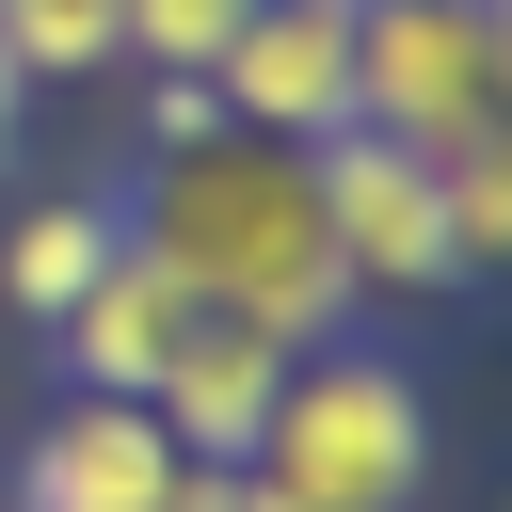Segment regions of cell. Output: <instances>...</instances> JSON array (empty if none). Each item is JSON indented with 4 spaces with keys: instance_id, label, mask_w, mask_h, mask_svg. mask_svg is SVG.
I'll list each match as a JSON object with an SVG mask.
<instances>
[{
    "instance_id": "6da1fadb",
    "label": "cell",
    "mask_w": 512,
    "mask_h": 512,
    "mask_svg": "<svg viewBox=\"0 0 512 512\" xmlns=\"http://www.w3.org/2000/svg\"><path fill=\"white\" fill-rule=\"evenodd\" d=\"M112 208H128V256H160L208 320H256V336H288V352H320V336L368 320L352 272H336V240H320V176H304V144L224 128V144L144 160V192H112Z\"/></svg>"
},
{
    "instance_id": "7a4b0ae2",
    "label": "cell",
    "mask_w": 512,
    "mask_h": 512,
    "mask_svg": "<svg viewBox=\"0 0 512 512\" xmlns=\"http://www.w3.org/2000/svg\"><path fill=\"white\" fill-rule=\"evenodd\" d=\"M432 464H448V416L384 336L288 352V384H272V416L240 448V480H272L288 512H432Z\"/></svg>"
},
{
    "instance_id": "3957f363",
    "label": "cell",
    "mask_w": 512,
    "mask_h": 512,
    "mask_svg": "<svg viewBox=\"0 0 512 512\" xmlns=\"http://www.w3.org/2000/svg\"><path fill=\"white\" fill-rule=\"evenodd\" d=\"M352 128H384L416 160H464L496 128V32H480V0H352Z\"/></svg>"
},
{
    "instance_id": "277c9868",
    "label": "cell",
    "mask_w": 512,
    "mask_h": 512,
    "mask_svg": "<svg viewBox=\"0 0 512 512\" xmlns=\"http://www.w3.org/2000/svg\"><path fill=\"white\" fill-rule=\"evenodd\" d=\"M304 176H320V240H336L352 304H448V288H464V256H448V192H432L416 144L336 128V144H304Z\"/></svg>"
},
{
    "instance_id": "5b68a950",
    "label": "cell",
    "mask_w": 512,
    "mask_h": 512,
    "mask_svg": "<svg viewBox=\"0 0 512 512\" xmlns=\"http://www.w3.org/2000/svg\"><path fill=\"white\" fill-rule=\"evenodd\" d=\"M176 432L144 416V400H96V384H64L32 432H16V464H0V512H176Z\"/></svg>"
},
{
    "instance_id": "8992f818",
    "label": "cell",
    "mask_w": 512,
    "mask_h": 512,
    "mask_svg": "<svg viewBox=\"0 0 512 512\" xmlns=\"http://www.w3.org/2000/svg\"><path fill=\"white\" fill-rule=\"evenodd\" d=\"M208 96H224V128H256V144H336V128H352V0H256V16L224 32Z\"/></svg>"
},
{
    "instance_id": "52a82bcc",
    "label": "cell",
    "mask_w": 512,
    "mask_h": 512,
    "mask_svg": "<svg viewBox=\"0 0 512 512\" xmlns=\"http://www.w3.org/2000/svg\"><path fill=\"white\" fill-rule=\"evenodd\" d=\"M272 384H288V336H256V320H176V352H160V384H144V416L176 432V464H240L256 448V416H272Z\"/></svg>"
},
{
    "instance_id": "ba28073f",
    "label": "cell",
    "mask_w": 512,
    "mask_h": 512,
    "mask_svg": "<svg viewBox=\"0 0 512 512\" xmlns=\"http://www.w3.org/2000/svg\"><path fill=\"white\" fill-rule=\"evenodd\" d=\"M112 256H128V208H112V192H16V208H0V320L64 336Z\"/></svg>"
},
{
    "instance_id": "9c48e42d",
    "label": "cell",
    "mask_w": 512,
    "mask_h": 512,
    "mask_svg": "<svg viewBox=\"0 0 512 512\" xmlns=\"http://www.w3.org/2000/svg\"><path fill=\"white\" fill-rule=\"evenodd\" d=\"M176 320H192V288H176L160 256H112L48 352H64V384H96V400H144V384H160V352H176Z\"/></svg>"
},
{
    "instance_id": "30bf717a",
    "label": "cell",
    "mask_w": 512,
    "mask_h": 512,
    "mask_svg": "<svg viewBox=\"0 0 512 512\" xmlns=\"http://www.w3.org/2000/svg\"><path fill=\"white\" fill-rule=\"evenodd\" d=\"M0 64L32 96H64V80H112L128 48H112V0H0Z\"/></svg>"
},
{
    "instance_id": "8fae6325",
    "label": "cell",
    "mask_w": 512,
    "mask_h": 512,
    "mask_svg": "<svg viewBox=\"0 0 512 512\" xmlns=\"http://www.w3.org/2000/svg\"><path fill=\"white\" fill-rule=\"evenodd\" d=\"M432 192H448V256H464V288L512 272V128H480L464 160H432Z\"/></svg>"
},
{
    "instance_id": "7c38bea8",
    "label": "cell",
    "mask_w": 512,
    "mask_h": 512,
    "mask_svg": "<svg viewBox=\"0 0 512 512\" xmlns=\"http://www.w3.org/2000/svg\"><path fill=\"white\" fill-rule=\"evenodd\" d=\"M240 16H256V0H112V48H128V64H176V80H208Z\"/></svg>"
},
{
    "instance_id": "4fadbf2b",
    "label": "cell",
    "mask_w": 512,
    "mask_h": 512,
    "mask_svg": "<svg viewBox=\"0 0 512 512\" xmlns=\"http://www.w3.org/2000/svg\"><path fill=\"white\" fill-rule=\"evenodd\" d=\"M128 80H144V96H128V144H144V160L224 144V96H208V80H176V64H128Z\"/></svg>"
},
{
    "instance_id": "5bb4252c",
    "label": "cell",
    "mask_w": 512,
    "mask_h": 512,
    "mask_svg": "<svg viewBox=\"0 0 512 512\" xmlns=\"http://www.w3.org/2000/svg\"><path fill=\"white\" fill-rule=\"evenodd\" d=\"M16 128H32V80H16V64H0V160H16Z\"/></svg>"
}]
</instances>
